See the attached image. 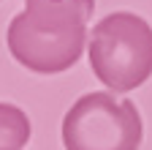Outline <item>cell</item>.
Here are the masks:
<instances>
[{
    "mask_svg": "<svg viewBox=\"0 0 152 150\" xmlns=\"http://www.w3.org/2000/svg\"><path fill=\"white\" fill-rule=\"evenodd\" d=\"M25 6H54V8H68V11H76L87 22L92 16V8H95V0H25Z\"/></svg>",
    "mask_w": 152,
    "mask_h": 150,
    "instance_id": "cell-5",
    "label": "cell"
},
{
    "mask_svg": "<svg viewBox=\"0 0 152 150\" xmlns=\"http://www.w3.org/2000/svg\"><path fill=\"white\" fill-rule=\"evenodd\" d=\"M90 68L109 90L128 93L152 77V27L130 11H114L92 27Z\"/></svg>",
    "mask_w": 152,
    "mask_h": 150,
    "instance_id": "cell-2",
    "label": "cell"
},
{
    "mask_svg": "<svg viewBox=\"0 0 152 150\" xmlns=\"http://www.w3.org/2000/svg\"><path fill=\"white\" fill-rule=\"evenodd\" d=\"M30 120L19 106L0 104V150H22L30 142Z\"/></svg>",
    "mask_w": 152,
    "mask_h": 150,
    "instance_id": "cell-4",
    "label": "cell"
},
{
    "mask_svg": "<svg viewBox=\"0 0 152 150\" xmlns=\"http://www.w3.org/2000/svg\"><path fill=\"white\" fill-rule=\"evenodd\" d=\"M84 38L87 22L76 11L54 6H27L6 33L14 60L35 74L68 71L82 58Z\"/></svg>",
    "mask_w": 152,
    "mask_h": 150,
    "instance_id": "cell-1",
    "label": "cell"
},
{
    "mask_svg": "<svg viewBox=\"0 0 152 150\" xmlns=\"http://www.w3.org/2000/svg\"><path fill=\"white\" fill-rule=\"evenodd\" d=\"M65 150H139L141 115L114 93H84L63 117Z\"/></svg>",
    "mask_w": 152,
    "mask_h": 150,
    "instance_id": "cell-3",
    "label": "cell"
}]
</instances>
